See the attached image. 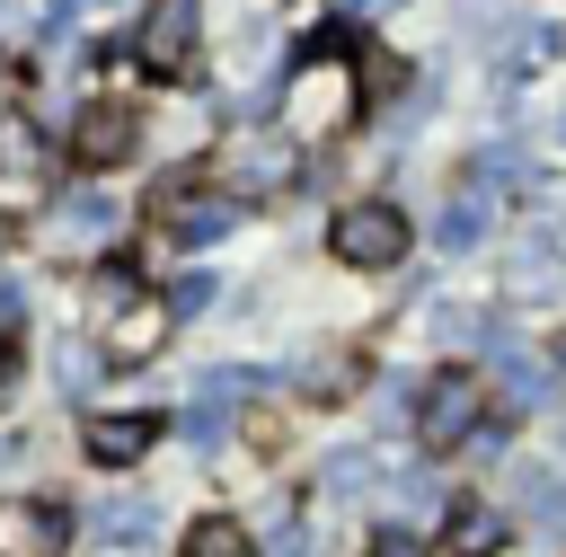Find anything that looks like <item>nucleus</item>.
<instances>
[{
	"instance_id": "1",
	"label": "nucleus",
	"mask_w": 566,
	"mask_h": 557,
	"mask_svg": "<svg viewBox=\"0 0 566 557\" xmlns=\"http://www.w3.org/2000/svg\"><path fill=\"white\" fill-rule=\"evenodd\" d=\"M327 53H336V35H318L310 62L283 71V124H292V133H336V124L354 115V80H345Z\"/></svg>"
},
{
	"instance_id": "2",
	"label": "nucleus",
	"mask_w": 566,
	"mask_h": 557,
	"mask_svg": "<svg viewBox=\"0 0 566 557\" xmlns=\"http://www.w3.org/2000/svg\"><path fill=\"white\" fill-rule=\"evenodd\" d=\"M407 212L398 203H380V195H363V203H345L336 212V230H327V248L345 256V265H363V274H389L398 256H407Z\"/></svg>"
},
{
	"instance_id": "3",
	"label": "nucleus",
	"mask_w": 566,
	"mask_h": 557,
	"mask_svg": "<svg viewBox=\"0 0 566 557\" xmlns=\"http://www.w3.org/2000/svg\"><path fill=\"white\" fill-rule=\"evenodd\" d=\"M416 407H424V416H416L424 451H460V442L478 433V416H486V380H478V371H433Z\"/></svg>"
},
{
	"instance_id": "4",
	"label": "nucleus",
	"mask_w": 566,
	"mask_h": 557,
	"mask_svg": "<svg viewBox=\"0 0 566 557\" xmlns=\"http://www.w3.org/2000/svg\"><path fill=\"white\" fill-rule=\"evenodd\" d=\"M195 27H203V0H142V27H133L142 71L177 80V71L195 62Z\"/></svg>"
},
{
	"instance_id": "5",
	"label": "nucleus",
	"mask_w": 566,
	"mask_h": 557,
	"mask_svg": "<svg viewBox=\"0 0 566 557\" xmlns=\"http://www.w3.org/2000/svg\"><path fill=\"white\" fill-rule=\"evenodd\" d=\"M159 442V416H133V407H115V416H88L80 424V451L97 460V469H124V460H142Z\"/></svg>"
},
{
	"instance_id": "6",
	"label": "nucleus",
	"mask_w": 566,
	"mask_h": 557,
	"mask_svg": "<svg viewBox=\"0 0 566 557\" xmlns=\"http://www.w3.org/2000/svg\"><path fill=\"white\" fill-rule=\"evenodd\" d=\"M230 221H239V203H230L221 186H177V195H168V239H177V248H203V239H221Z\"/></svg>"
},
{
	"instance_id": "7",
	"label": "nucleus",
	"mask_w": 566,
	"mask_h": 557,
	"mask_svg": "<svg viewBox=\"0 0 566 557\" xmlns=\"http://www.w3.org/2000/svg\"><path fill=\"white\" fill-rule=\"evenodd\" d=\"M133 133H142V124H133V106H115V97H106V106H88V115L71 124V150H80L88 168H106V159H124V150H133Z\"/></svg>"
},
{
	"instance_id": "8",
	"label": "nucleus",
	"mask_w": 566,
	"mask_h": 557,
	"mask_svg": "<svg viewBox=\"0 0 566 557\" xmlns=\"http://www.w3.org/2000/svg\"><path fill=\"white\" fill-rule=\"evenodd\" d=\"M115 221H124V212H115V195L80 186V195L53 212V239H62V248H97V239H115Z\"/></svg>"
},
{
	"instance_id": "9",
	"label": "nucleus",
	"mask_w": 566,
	"mask_h": 557,
	"mask_svg": "<svg viewBox=\"0 0 566 557\" xmlns=\"http://www.w3.org/2000/svg\"><path fill=\"white\" fill-rule=\"evenodd\" d=\"M159 318H168L159 301H124V309H115V318L97 327V345H106V362H133V354H150V345H159Z\"/></svg>"
},
{
	"instance_id": "10",
	"label": "nucleus",
	"mask_w": 566,
	"mask_h": 557,
	"mask_svg": "<svg viewBox=\"0 0 566 557\" xmlns=\"http://www.w3.org/2000/svg\"><path fill=\"white\" fill-rule=\"evenodd\" d=\"M283 177H292V141H283V133H265V141L239 150V195H265V186H283Z\"/></svg>"
},
{
	"instance_id": "11",
	"label": "nucleus",
	"mask_w": 566,
	"mask_h": 557,
	"mask_svg": "<svg viewBox=\"0 0 566 557\" xmlns=\"http://www.w3.org/2000/svg\"><path fill=\"white\" fill-rule=\"evenodd\" d=\"M0 530H9V557H53V548H62V513H53V504H27V513H9Z\"/></svg>"
},
{
	"instance_id": "12",
	"label": "nucleus",
	"mask_w": 566,
	"mask_h": 557,
	"mask_svg": "<svg viewBox=\"0 0 566 557\" xmlns=\"http://www.w3.org/2000/svg\"><path fill=\"white\" fill-rule=\"evenodd\" d=\"M0 168H9V195H35L44 150H35V133H27V124H0Z\"/></svg>"
},
{
	"instance_id": "13",
	"label": "nucleus",
	"mask_w": 566,
	"mask_h": 557,
	"mask_svg": "<svg viewBox=\"0 0 566 557\" xmlns=\"http://www.w3.org/2000/svg\"><path fill=\"white\" fill-rule=\"evenodd\" d=\"M433 239H442V248H478V239H486V203H478V195H451V203L433 212Z\"/></svg>"
},
{
	"instance_id": "14",
	"label": "nucleus",
	"mask_w": 566,
	"mask_h": 557,
	"mask_svg": "<svg viewBox=\"0 0 566 557\" xmlns=\"http://www.w3.org/2000/svg\"><path fill=\"white\" fill-rule=\"evenodd\" d=\"M186 557H256V548H248V530H239L230 513H212V522L186 530Z\"/></svg>"
},
{
	"instance_id": "15",
	"label": "nucleus",
	"mask_w": 566,
	"mask_h": 557,
	"mask_svg": "<svg viewBox=\"0 0 566 557\" xmlns=\"http://www.w3.org/2000/svg\"><path fill=\"white\" fill-rule=\"evenodd\" d=\"M513 486H522V513H531V522H566V486H557L548 469H522Z\"/></svg>"
},
{
	"instance_id": "16",
	"label": "nucleus",
	"mask_w": 566,
	"mask_h": 557,
	"mask_svg": "<svg viewBox=\"0 0 566 557\" xmlns=\"http://www.w3.org/2000/svg\"><path fill=\"white\" fill-rule=\"evenodd\" d=\"M97 530H106V539H133V530H150V504H133V495H124V504H106V513H97Z\"/></svg>"
},
{
	"instance_id": "17",
	"label": "nucleus",
	"mask_w": 566,
	"mask_h": 557,
	"mask_svg": "<svg viewBox=\"0 0 566 557\" xmlns=\"http://www.w3.org/2000/svg\"><path fill=\"white\" fill-rule=\"evenodd\" d=\"M478 177H486V186H513V177H522V150H504V141L478 150Z\"/></svg>"
},
{
	"instance_id": "18",
	"label": "nucleus",
	"mask_w": 566,
	"mask_h": 557,
	"mask_svg": "<svg viewBox=\"0 0 566 557\" xmlns=\"http://www.w3.org/2000/svg\"><path fill=\"white\" fill-rule=\"evenodd\" d=\"M203 301H212V274H177V292H168V309H177V318H195Z\"/></svg>"
},
{
	"instance_id": "19",
	"label": "nucleus",
	"mask_w": 566,
	"mask_h": 557,
	"mask_svg": "<svg viewBox=\"0 0 566 557\" xmlns=\"http://www.w3.org/2000/svg\"><path fill=\"white\" fill-rule=\"evenodd\" d=\"M371 557H416V539H407V530H389V539H380Z\"/></svg>"
},
{
	"instance_id": "20",
	"label": "nucleus",
	"mask_w": 566,
	"mask_h": 557,
	"mask_svg": "<svg viewBox=\"0 0 566 557\" xmlns=\"http://www.w3.org/2000/svg\"><path fill=\"white\" fill-rule=\"evenodd\" d=\"M53 9H62V18H71V9H88V0H53Z\"/></svg>"
},
{
	"instance_id": "21",
	"label": "nucleus",
	"mask_w": 566,
	"mask_h": 557,
	"mask_svg": "<svg viewBox=\"0 0 566 557\" xmlns=\"http://www.w3.org/2000/svg\"><path fill=\"white\" fill-rule=\"evenodd\" d=\"M557 371H566V336H557Z\"/></svg>"
},
{
	"instance_id": "22",
	"label": "nucleus",
	"mask_w": 566,
	"mask_h": 557,
	"mask_svg": "<svg viewBox=\"0 0 566 557\" xmlns=\"http://www.w3.org/2000/svg\"><path fill=\"white\" fill-rule=\"evenodd\" d=\"M557 133H566V115H557Z\"/></svg>"
}]
</instances>
